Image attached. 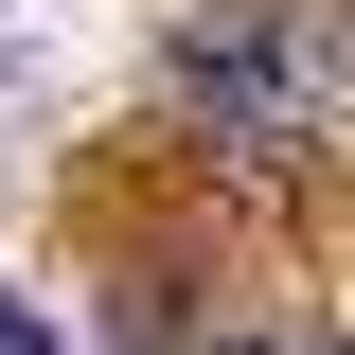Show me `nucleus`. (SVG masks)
<instances>
[{"mask_svg": "<svg viewBox=\"0 0 355 355\" xmlns=\"http://www.w3.org/2000/svg\"><path fill=\"white\" fill-rule=\"evenodd\" d=\"M0 355H71V338H53V320L18 302V284H0Z\"/></svg>", "mask_w": 355, "mask_h": 355, "instance_id": "f03ea898", "label": "nucleus"}, {"mask_svg": "<svg viewBox=\"0 0 355 355\" xmlns=\"http://www.w3.org/2000/svg\"><path fill=\"white\" fill-rule=\"evenodd\" d=\"M231 355H266V338H231Z\"/></svg>", "mask_w": 355, "mask_h": 355, "instance_id": "7ed1b4c3", "label": "nucleus"}, {"mask_svg": "<svg viewBox=\"0 0 355 355\" xmlns=\"http://www.w3.org/2000/svg\"><path fill=\"white\" fill-rule=\"evenodd\" d=\"M338 89H355V18H284V0H249V18H196V36H178V107L231 125L249 160H284Z\"/></svg>", "mask_w": 355, "mask_h": 355, "instance_id": "f257e3e1", "label": "nucleus"}]
</instances>
